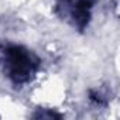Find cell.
Wrapping results in <instances>:
<instances>
[{"instance_id": "6da1fadb", "label": "cell", "mask_w": 120, "mask_h": 120, "mask_svg": "<svg viewBox=\"0 0 120 120\" xmlns=\"http://www.w3.org/2000/svg\"><path fill=\"white\" fill-rule=\"evenodd\" d=\"M4 64H6V69H7L9 76L17 83L28 81L30 76L33 75L35 67H37L31 54L21 47L6 48Z\"/></svg>"}]
</instances>
